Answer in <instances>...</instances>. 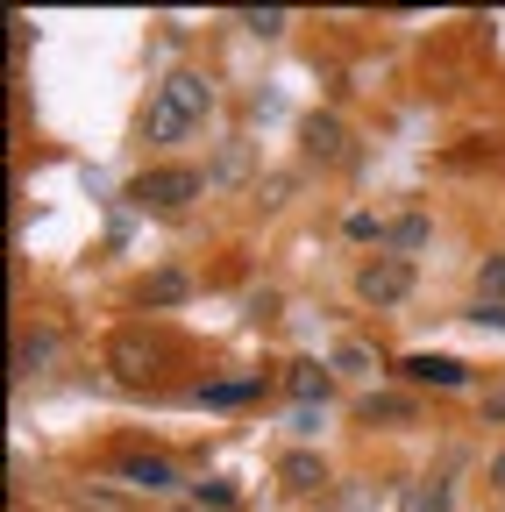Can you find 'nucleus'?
I'll return each mask as SVG.
<instances>
[{
  "instance_id": "f257e3e1",
  "label": "nucleus",
  "mask_w": 505,
  "mask_h": 512,
  "mask_svg": "<svg viewBox=\"0 0 505 512\" xmlns=\"http://www.w3.org/2000/svg\"><path fill=\"white\" fill-rule=\"evenodd\" d=\"M207 107H214L207 72H171V79L150 93V107H143V136H150V143H178V136H193V128L207 121Z\"/></svg>"
},
{
  "instance_id": "f03ea898",
  "label": "nucleus",
  "mask_w": 505,
  "mask_h": 512,
  "mask_svg": "<svg viewBox=\"0 0 505 512\" xmlns=\"http://www.w3.org/2000/svg\"><path fill=\"white\" fill-rule=\"evenodd\" d=\"M200 192H207V178H200L193 164H157V171H143V178L129 185V200L150 207V214H178L185 200H200Z\"/></svg>"
},
{
  "instance_id": "7ed1b4c3",
  "label": "nucleus",
  "mask_w": 505,
  "mask_h": 512,
  "mask_svg": "<svg viewBox=\"0 0 505 512\" xmlns=\"http://www.w3.org/2000/svg\"><path fill=\"white\" fill-rule=\"evenodd\" d=\"M413 292V264L406 256H370V264L356 271V299L363 306H399Z\"/></svg>"
},
{
  "instance_id": "20e7f679",
  "label": "nucleus",
  "mask_w": 505,
  "mask_h": 512,
  "mask_svg": "<svg viewBox=\"0 0 505 512\" xmlns=\"http://www.w3.org/2000/svg\"><path fill=\"white\" fill-rule=\"evenodd\" d=\"M157 363H164V349H157L150 335H114V342H107V370H114L121 384H150Z\"/></svg>"
},
{
  "instance_id": "39448f33",
  "label": "nucleus",
  "mask_w": 505,
  "mask_h": 512,
  "mask_svg": "<svg viewBox=\"0 0 505 512\" xmlns=\"http://www.w3.org/2000/svg\"><path fill=\"white\" fill-rule=\"evenodd\" d=\"M299 150H306L313 164H342V157H349V136H342L335 114H306V121H299Z\"/></svg>"
},
{
  "instance_id": "423d86ee",
  "label": "nucleus",
  "mask_w": 505,
  "mask_h": 512,
  "mask_svg": "<svg viewBox=\"0 0 505 512\" xmlns=\"http://www.w3.org/2000/svg\"><path fill=\"white\" fill-rule=\"evenodd\" d=\"M399 377H406V384H434V392H456V384L470 377V363H456V356H427V349H420V356L399 363Z\"/></svg>"
},
{
  "instance_id": "0eeeda50",
  "label": "nucleus",
  "mask_w": 505,
  "mask_h": 512,
  "mask_svg": "<svg viewBox=\"0 0 505 512\" xmlns=\"http://www.w3.org/2000/svg\"><path fill=\"white\" fill-rule=\"evenodd\" d=\"M285 392H292L299 406H328V392H335V363H285Z\"/></svg>"
},
{
  "instance_id": "6e6552de",
  "label": "nucleus",
  "mask_w": 505,
  "mask_h": 512,
  "mask_svg": "<svg viewBox=\"0 0 505 512\" xmlns=\"http://www.w3.org/2000/svg\"><path fill=\"white\" fill-rule=\"evenodd\" d=\"M278 484L285 491H321L328 484V463L313 456V448H292V456H278Z\"/></svg>"
},
{
  "instance_id": "1a4fd4ad",
  "label": "nucleus",
  "mask_w": 505,
  "mask_h": 512,
  "mask_svg": "<svg viewBox=\"0 0 505 512\" xmlns=\"http://www.w3.org/2000/svg\"><path fill=\"white\" fill-rule=\"evenodd\" d=\"M121 484H136V491H171L178 470L164 456H121Z\"/></svg>"
},
{
  "instance_id": "9d476101",
  "label": "nucleus",
  "mask_w": 505,
  "mask_h": 512,
  "mask_svg": "<svg viewBox=\"0 0 505 512\" xmlns=\"http://www.w3.org/2000/svg\"><path fill=\"white\" fill-rule=\"evenodd\" d=\"M356 420H370V427H377V420L406 427V420H413V399H406V392H370V399L356 406Z\"/></svg>"
},
{
  "instance_id": "9b49d317",
  "label": "nucleus",
  "mask_w": 505,
  "mask_h": 512,
  "mask_svg": "<svg viewBox=\"0 0 505 512\" xmlns=\"http://www.w3.org/2000/svg\"><path fill=\"white\" fill-rule=\"evenodd\" d=\"M399 512H449V484H441V477H413L399 491Z\"/></svg>"
},
{
  "instance_id": "f8f14e48",
  "label": "nucleus",
  "mask_w": 505,
  "mask_h": 512,
  "mask_svg": "<svg viewBox=\"0 0 505 512\" xmlns=\"http://www.w3.org/2000/svg\"><path fill=\"white\" fill-rule=\"evenodd\" d=\"M257 392H264V377H214V384H200L207 406H242V399H257Z\"/></svg>"
},
{
  "instance_id": "ddd939ff",
  "label": "nucleus",
  "mask_w": 505,
  "mask_h": 512,
  "mask_svg": "<svg viewBox=\"0 0 505 512\" xmlns=\"http://www.w3.org/2000/svg\"><path fill=\"white\" fill-rule=\"evenodd\" d=\"M477 299L505 306V256H484V264H477Z\"/></svg>"
},
{
  "instance_id": "4468645a",
  "label": "nucleus",
  "mask_w": 505,
  "mask_h": 512,
  "mask_svg": "<svg viewBox=\"0 0 505 512\" xmlns=\"http://www.w3.org/2000/svg\"><path fill=\"white\" fill-rule=\"evenodd\" d=\"M43 363H50V335H22V342H15V370H22V377H36Z\"/></svg>"
},
{
  "instance_id": "2eb2a0df",
  "label": "nucleus",
  "mask_w": 505,
  "mask_h": 512,
  "mask_svg": "<svg viewBox=\"0 0 505 512\" xmlns=\"http://www.w3.org/2000/svg\"><path fill=\"white\" fill-rule=\"evenodd\" d=\"M235 22H242V29H249V36H278V29H285V22H292V15H285V8H242V15H235Z\"/></svg>"
},
{
  "instance_id": "dca6fc26",
  "label": "nucleus",
  "mask_w": 505,
  "mask_h": 512,
  "mask_svg": "<svg viewBox=\"0 0 505 512\" xmlns=\"http://www.w3.org/2000/svg\"><path fill=\"white\" fill-rule=\"evenodd\" d=\"M385 242H392V249H420V242H427V221H420V214H406V221H392V228H385Z\"/></svg>"
},
{
  "instance_id": "f3484780",
  "label": "nucleus",
  "mask_w": 505,
  "mask_h": 512,
  "mask_svg": "<svg viewBox=\"0 0 505 512\" xmlns=\"http://www.w3.org/2000/svg\"><path fill=\"white\" fill-rule=\"evenodd\" d=\"M171 299H185V278H178V271H164V278L143 285V306H171Z\"/></svg>"
},
{
  "instance_id": "a211bd4d",
  "label": "nucleus",
  "mask_w": 505,
  "mask_h": 512,
  "mask_svg": "<svg viewBox=\"0 0 505 512\" xmlns=\"http://www.w3.org/2000/svg\"><path fill=\"white\" fill-rule=\"evenodd\" d=\"M328 363H335V370H377V356H370L363 342H342V349H335Z\"/></svg>"
},
{
  "instance_id": "6ab92c4d",
  "label": "nucleus",
  "mask_w": 505,
  "mask_h": 512,
  "mask_svg": "<svg viewBox=\"0 0 505 512\" xmlns=\"http://www.w3.org/2000/svg\"><path fill=\"white\" fill-rule=\"evenodd\" d=\"M463 320H477V328H505V306H491V299H477Z\"/></svg>"
},
{
  "instance_id": "aec40b11",
  "label": "nucleus",
  "mask_w": 505,
  "mask_h": 512,
  "mask_svg": "<svg viewBox=\"0 0 505 512\" xmlns=\"http://www.w3.org/2000/svg\"><path fill=\"white\" fill-rule=\"evenodd\" d=\"M22 50H29V22L15 15V22H8V57H22Z\"/></svg>"
},
{
  "instance_id": "412c9836",
  "label": "nucleus",
  "mask_w": 505,
  "mask_h": 512,
  "mask_svg": "<svg viewBox=\"0 0 505 512\" xmlns=\"http://www.w3.org/2000/svg\"><path fill=\"white\" fill-rule=\"evenodd\" d=\"M193 491H200V505H235V491H228V484H193Z\"/></svg>"
},
{
  "instance_id": "4be33fe9",
  "label": "nucleus",
  "mask_w": 505,
  "mask_h": 512,
  "mask_svg": "<svg viewBox=\"0 0 505 512\" xmlns=\"http://www.w3.org/2000/svg\"><path fill=\"white\" fill-rule=\"evenodd\" d=\"M484 420H505V392H498V399H484Z\"/></svg>"
},
{
  "instance_id": "5701e85b",
  "label": "nucleus",
  "mask_w": 505,
  "mask_h": 512,
  "mask_svg": "<svg viewBox=\"0 0 505 512\" xmlns=\"http://www.w3.org/2000/svg\"><path fill=\"white\" fill-rule=\"evenodd\" d=\"M491 491H505V456H491Z\"/></svg>"
}]
</instances>
